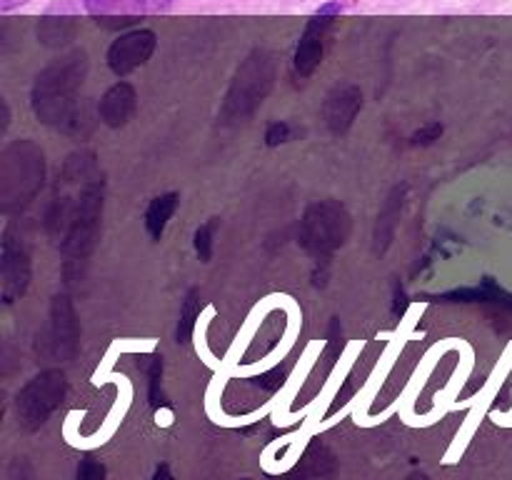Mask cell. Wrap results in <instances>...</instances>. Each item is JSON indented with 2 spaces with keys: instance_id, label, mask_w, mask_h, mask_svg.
<instances>
[{
  "instance_id": "6da1fadb",
  "label": "cell",
  "mask_w": 512,
  "mask_h": 480,
  "mask_svg": "<svg viewBox=\"0 0 512 480\" xmlns=\"http://www.w3.org/2000/svg\"><path fill=\"white\" fill-rule=\"evenodd\" d=\"M85 78H88V55L83 50L60 55L58 60L45 65L35 75L33 93H30L35 118L75 138L88 135L90 115L78 100V90L83 88Z\"/></svg>"
},
{
  "instance_id": "7a4b0ae2",
  "label": "cell",
  "mask_w": 512,
  "mask_h": 480,
  "mask_svg": "<svg viewBox=\"0 0 512 480\" xmlns=\"http://www.w3.org/2000/svg\"><path fill=\"white\" fill-rule=\"evenodd\" d=\"M278 78V60L270 50L255 48L235 70L230 88L225 93L220 120L228 125H240L253 118L255 110L265 103Z\"/></svg>"
},
{
  "instance_id": "3957f363",
  "label": "cell",
  "mask_w": 512,
  "mask_h": 480,
  "mask_svg": "<svg viewBox=\"0 0 512 480\" xmlns=\"http://www.w3.org/2000/svg\"><path fill=\"white\" fill-rule=\"evenodd\" d=\"M103 205H105V183L103 178L85 180L75 203L73 220L63 238L65 255V278L75 280L83 275L85 263L98 245L100 228H103Z\"/></svg>"
},
{
  "instance_id": "277c9868",
  "label": "cell",
  "mask_w": 512,
  "mask_h": 480,
  "mask_svg": "<svg viewBox=\"0 0 512 480\" xmlns=\"http://www.w3.org/2000/svg\"><path fill=\"white\" fill-rule=\"evenodd\" d=\"M45 185V155L33 140H15L0 160V198L5 213L28 208Z\"/></svg>"
},
{
  "instance_id": "5b68a950",
  "label": "cell",
  "mask_w": 512,
  "mask_h": 480,
  "mask_svg": "<svg viewBox=\"0 0 512 480\" xmlns=\"http://www.w3.org/2000/svg\"><path fill=\"white\" fill-rule=\"evenodd\" d=\"M353 220L338 200H318L308 205L303 220H300V243L313 255L315 263H328L338 248L348 240Z\"/></svg>"
},
{
  "instance_id": "8992f818",
  "label": "cell",
  "mask_w": 512,
  "mask_h": 480,
  "mask_svg": "<svg viewBox=\"0 0 512 480\" xmlns=\"http://www.w3.org/2000/svg\"><path fill=\"white\" fill-rule=\"evenodd\" d=\"M65 393H68V380H65L63 370H43L30 378L15 395V415H18L20 428H43L50 415L60 408Z\"/></svg>"
},
{
  "instance_id": "52a82bcc",
  "label": "cell",
  "mask_w": 512,
  "mask_h": 480,
  "mask_svg": "<svg viewBox=\"0 0 512 480\" xmlns=\"http://www.w3.org/2000/svg\"><path fill=\"white\" fill-rule=\"evenodd\" d=\"M80 345V325L78 313L68 295H55L50 305L48 325L43 333H38V350L48 355L50 360H70L75 358Z\"/></svg>"
},
{
  "instance_id": "ba28073f",
  "label": "cell",
  "mask_w": 512,
  "mask_h": 480,
  "mask_svg": "<svg viewBox=\"0 0 512 480\" xmlns=\"http://www.w3.org/2000/svg\"><path fill=\"white\" fill-rule=\"evenodd\" d=\"M340 10H343L340 0H333V3H328L325 8H320L318 13L308 20V25H305L293 58L295 73H298L300 78H310V75L318 70V65L323 63L325 38H328L330 25H333V18Z\"/></svg>"
},
{
  "instance_id": "9c48e42d",
  "label": "cell",
  "mask_w": 512,
  "mask_h": 480,
  "mask_svg": "<svg viewBox=\"0 0 512 480\" xmlns=\"http://www.w3.org/2000/svg\"><path fill=\"white\" fill-rule=\"evenodd\" d=\"M30 248L28 240L13 228L5 230L3 238V263H0V273H3V300L5 303H15L23 298L25 290L30 285Z\"/></svg>"
},
{
  "instance_id": "30bf717a",
  "label": "cell",
  "mask_w": 512,
  "mask_h": 480,
  "mask_svg": "<svg viewBox=\"0 0 512 480\" xmlns=\"http://www.w3.org/2000/svg\"><path fill=\"white\" fill-rule=\"evenodd\" d=\"M155 45H158V35L148 28L130 30L123 33L118 40H113L108 48V68L113 70L118 78L133 73L140 65L148 63L155 53Z\"/></svg>"
},
{
  "instance_id": "8fae6325",
  "label": "cell",
  "mask_w": 512,
  "mask_h": 480,
  "mask_svg": "<svg viewBox=\"0 0 512 480\" xmlns=\"http://www.w3.org/2000/svg\"><path fill=\"white\" fill-rule=\"evenodd\" d=\"M360 108H363V90L355 83H338L323 103V120L333 135H345L353 128L355 118H358Z\"/></svg>"
},
{
  "instance_id": "7c38bea8",
  "label": "cell",
  "mask_w": 512,
  "mask_h": 480,
  "mask_svg": "<svg viewBox=\"0 0 512 480\" xmlns=\"http://www.w3.org/2000/svg\"><path fill=\"white\" fill-rule=\"evenodd\" d=\"M135 110H138V93L130 83L118 80L115 85H110L103 93L98 103V118L100 123L108 125V128L118 130L133 120Z\"/></svg>"
},
{
  "instance_id": "4fadbf2b",
  "label": "cell",
  "mask_w": 512,
  "mask_h": 480,
  "mask_svg": "<svg viewBox=\"0 0 512 480\" xmlns=\"http://www.w3.org/2000/svg\"><path fill=\"white\" fill-rule=\"evenodd\" d=\"M88 10L98 15V23L110 25V28H125L138 20L143 10V0H85Z\"/></svg>"
},
{
  "instance_id": "5bb4252c",
  "label": "cell",
  "mask_w": 512,
  "mask_h": 480,
  "mask_svg": "<svg viewBox=\"0 0 512 480\" xmlns=\"http://www.w3.org/2000/svg\"><path fill=\"white\" fill-rule=\"evenodd\" d=\"M78 23L70 13H63L60 8L48 10L38 23V40L48 48H63L75 38Z\"/></svg>"
},
{
  "instance_id": "9a60e30c",
  "label": "cell",
  "mask_w": 512,
  "mask_h": 480,
  "mask_svg": "<svg viewBox=\"0 0 512 480\" xmlns=\"http://www.w3.org/2000/svg\"><path fill=\"white\" fill-rule=\"evenodd\" d=\"M403 200H405V188H395L393 193L388 195V200L383 203L378 213V223H375V253H385L388 245L393 243L395 230H398L400 213H403Z\"/></svg>"
},
{
  "instance_id": "2e32d148",
  "label": "cell",
  "mask_w": 512,
  "mask_h": 480,
  "mask_svg": "<svg viewBox=\"0 0 512 480\" xmlns=\"http://www.w3.org/2000/svg\"><path fill=\"white\" fill-rule=\"evenodd\" d=\"M180 205V195L178 193H163L158 198L150 200L148 210H145V228H148L150 238L160 240L163 238L165 228H168L170 218L175 215Z\"/></svg>"
},
{
  "instance_id": "e0dca14e",
  "label": "cell",
  "mask_w": 512,
  "mask_h": 480,
  "mask_svg": "<svg viewBox=\"0 0 512 480\" xmlns=\"http://www.w3.org/2000/svg\"><path fill=\"white\" fill-rule=\"evenodd\" d=\"M198 313H200V295H198V290H190L183 300L178 330H175V338H178V343H188L190 335H193V330H195V318H198Z\"/></svg>"
},
{
  "instance_id": "ac0fdd59",
  "label": "cell",
  "mask_w": 512,
  "mask_h": 480,
  "mask_svg": "<svg viewBox=\"0 0 512 480\" xmlns=\"http://www.w3.org/2000/svg\"><path fill=\"white\" fill-rule=\"evenodd\" d=\"M220 228V220L218 218H210L208 223L200 225L193 235V245H195V253L203 263H210L213 258V248H215V230Z\"/></svg>"
},
{
  "instance_id": "d6986e66",
  "label": "cell",
  "mask_w": 512,
  "mask_h": 480,
  "mask_svg": "<svg viewBox=\"0 0 512 480\" xmlns=\"http://www.w3.org/2000/svg\"><path fill=\"white\" fill-rule=\"evenodd\" d=\"M303 470L308 475H323L325 470L330 468V465H333V455L328 453V450H323V448H310L308 453H305V458H303Z\"/></svg>"
},
{
  "instance_id": "ffe728a7",
  "label": "cell",
  "mask_w": 512,
  "mask_h": 480,
  "mask_svg": "<svg viewBox=\"0 0 512 480\" xmlns=\"http://www.w3.org/2000/svg\"><path fill=\"white\" fill-rule=\"evenodd\" d=\"M150 405L155 410L163 408L165 405V395H163V360L155 358L153 365H150Z\"/></svg>"
},
{
  "instance_id": "44dd1931",
  "label": "cell",
  "mask_w": 512,
  "mask_h": 480,
  "mask_svg": "<svg viewBox=\"0 0 512 480\" xmlns=\"http://www.w3.org/2000/svg\"><path fill=\"white\" fill-rule=\"evenodd\" d=\"M295 138V128L290 123H285V120H278V123H270L268 133H265V143L270 145V148H275V145H283L288 143V140Z\"/></svg>"
},
{
  "instance_id": "7402d4cb",
  "label": "cell",
  "mask_w": 512,
  "mask_h": 480,
  "mask_svg": "<svg viewBox=\"0 0 512 480\" xmlns=\"http://www.w3.org/2000/svg\"><path fill=\"white\" fill-rule=\"evenodd\" d=\"M105 475H108V470L95 458L80 460L78 470H75V480H105Z\"/></svg>"
},
{
  "instance_id": "603a6c76",
  "label": "cell",
  "mask_w": 512,
  "mask_h": 480,
  "mask_svg": "<svg viewBox=\"0 0 512 480\" xmlns=\"http://www.w3.org/2000/svg\"><path fill=\"white\" fill-rule=\"evenodd\" d=\"M440 135H443V125L433 123V125H428V128L420 130V133L413 135V145H428V143H433V140H438Z\"/></svg>"
},
{
  "instance_id": "cb8c5ba5",
  "label": "cell",
  "mask_w": 512,
  "mask_h": 480,
  "mask_svg": "<svg viewBox=\"0 0 512 480\" xmlns=\"http://www.w3.org/2000/svg\"><path fill=\"white\" fill-rule=\"evenodd\" d=\"M153 480H175V475H173V470H170V465L168 463H160L158 468H155Z\"/></svg>"
},
{
  "instance_id": "d4e9b609",
  "label": "cell",
  "mask_w": 512,
  "mask_h": 480,
  "mask_svg": "<svg viewBox=\"0 0 512 480\" xmlns=\"http://www.w3.org/2000/svg\"><path fill=\"white\" fill-rule=\"evenodd\" d=\"M275 480H308V478H305V475L298 470V473H283V475H278V478H275Z\"/></svg>"
},
{
  "instance_id": "484cf974",
  "label": "cell",
  "mask_w": 512,
  "mask_h": 480,
  "mask_svg": "<svg viewBox=\"0 0 512 480\" xmlns=\"http://www.w3.org/2000/svg\"><path fill=\"white\" fill-rule=\"evenodd\" d=\"M148 3H150V8H168L173 0H148Z\"/></svg>"
},
{
  "instance_id": "4316f807",
  "label": "cell",
  "mask_w": 512,
  "mask_h": 480,
  "mask_svg": "<svg viewBox=\"0 0 512 480\" xmlns=\"http://www.w3.org/2000/svg\"><path fill=\"white\" fill-rule=\"evenodd\" d=\"M28 3V0H3V8H13V5Z\"/></svg>"
},
{
  "instance_id": "83f0119b",
  "label": "cell",
  "mask_w": 512,
  "mask_h": 480,
  "mask_svg": "<svg viewBox=\"0 0 512 480\" xmlns=\"http://www.w3.org/2000/svg\"><path fill=\"white\" fill-rule=\"evenodd\" d=\"M408 480H430V478L425 473H413Z\"/></svg>"
},
{
  "instance_id": "f1b7e54d",
  "label": "cell",
  "mask_w": 512,
  "mask_h": 480,
  "mask_svg": "<svg viewBox=\"0 0 512 480\" xmlns=\"http://www.w3.org/2000/svg\"><path fill=\"white\" fill-rule=\"evenodd\" d=\"M238 480H255V478H238Z\"/></svg>"
}]
</instances>
